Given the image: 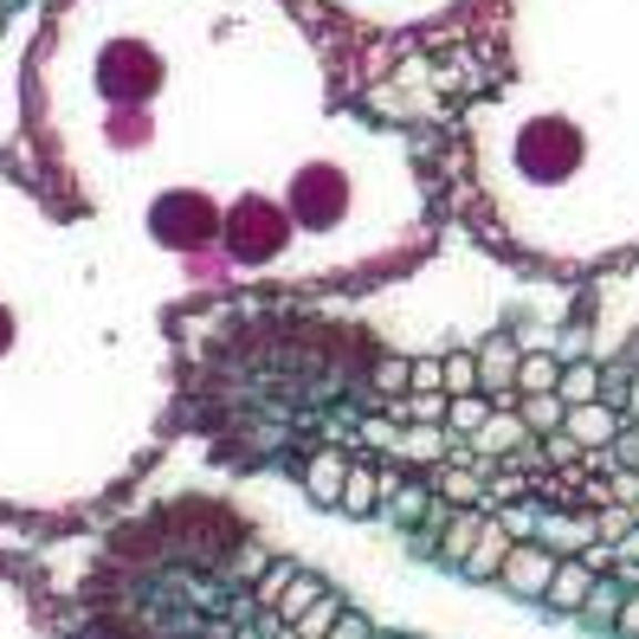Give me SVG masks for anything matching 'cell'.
<instances>
[{
	"mask_svg": "<svg viewBox=\"0 0 639 639\" xmlns=\"http://www.w3.org/2000/svg\"><path fill=\"white\" fill-rule=\"evenodd\" d=\"M524 388H556V362H549V355L524 362Z\"/></svg>",
	"mask_w": 639,
	"mask_h": 639,
	"instance_id": "6da1fadb",
	"label": "cell"
},
{
	"mask_svg": "<svg viewBox=\"0 0 639 639\" xmlns=\"http://www.w3.org/2000/svg\"><path fill=\"white\" fill-rule=\"evenodd\" d=\"M0 7H7V0H0Z\"/></svg>",
	"mask_w": 639,
	"mask_h": 639,
	"instance_id": "7a4b0ae2",
	"label": "cell"
}]
</instances>
